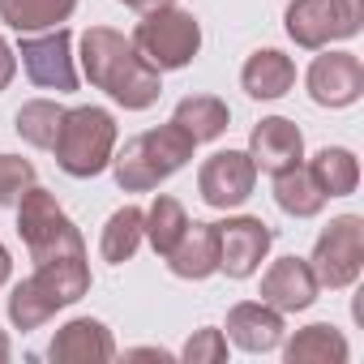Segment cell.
I'll return each instance as SVG.
<instances>
[{
    "label": "cell",
    "mask_w": 364,
    "mask_h": 364,
    "mask_svg": "<svg viewBox=\"0 0 364 364\" xmlns=\"http://www.w3.org/2000/svg\"><path fill=\"white\" fill-rule=\"evenodd\" d=\"M171 120L202 146V141H219V137L228 133V124H232V107H228L219 95H185V99L176 103Z\"/></svg>",
    "instance_id": "obj_19"
},
{
    "label": "cell",
    "mask_w": 364,
    "mask_h": 364,
    "mask_svg": "<svg viewBox=\"0 0 364 364\" xmlns=\"http://www.w3.org/2000/svg\"><path fill=\"white\" fill-rule=\"evenodd\" d=\"M18 236L31 253L35 266H48V262H69V257H86V240L77 232V223L60 210L56 193L31 185L22 198H18Z\"/></svg>",
    "instance_id": "obj_4"
},
{
    "label": "cell",
    "mask_w": 364,
    "mask_h": 364,
    "mask_svg": "<svg viewBox=\"0 0 364 364\" xmlns=\"http://www.w3.org/2000/svg\"><path fill=\"white\" fill-rule=\"evenodd\" d=\"M146 240V210L137 206H120L107 223H103V236H99V257L112 262V266H124L137 257Z\"/></svg>",
    "instance_id": "obj_22"
},
{
    "label": "cell",
    "mask_w": 364,
    "mask_h": 364,
    "mask_svg": "<svg viewBox=\"0 0 364 364\" xmlns=\"http://www.w3.org/2000/svg\"><path fill=\"white\" fill-rule=\"evenodd\" d=\"M9 355H14V343H9V334H5V330H0V364H5Z\"/></svg>",
    "instance_id": "obj_33"
},
{
    "label": "cell",
    "mask_w": 364,
    "mask_h": 364,
    "mask_svg": "<svg viewBox=\"0 0 364 364\" xmlns=\"http://www.w3.org/2000/svg\"><path fill=\"white\" fill-rule=\"evenodd\" d=\"M279 347H283L287 364H347V355H351V343L330 321H313V326L296 330L291 338H283Z\"/></svg>",
    "instance_id": "obj_18"
},
{
    "label": "cell",
    "mask_w": 364,
    "mask_h": 364,
    "mask_svg": "<svg viewBox=\"0 0 364 364\" xmlns=\"http://www.w3.org/2000/svg\"><path fill=\"white\" fill-rule=\"evenodd\" d=\"M77 60H82L86 82L99 86L124 112H146L163 95V73L150 69L141 52L133 48V39L112 26H90L77 43Z\"/></svg>",
    "instance_id": "obj_1"
},
{
    "label": "cell",
    "mask_w": 364,
    "mask_h": 364,
    "mask_svg": "<svg viewBox=\"0 0 364 364\" xmlns=\"http://www.w3.org/2000/svg\"><path fill=\"white\" fill-rule=\"evenodd\" d=\"M9 274H14V257H9V249L0 245V287L9 283Z\"/></svg>",
    "instance_id": "obj_32"
},
{
    "label": "cell",
    "mask_w": 364,
    "mask_h": 364,
    "mask_svg": "<svg viewBox=\"0 0 364 364\" xmlns=\"http://www.w3.org/2000/svg\"><path fill=\"white\" fill-rule=\"evenodd\" d=\"M167 270L176 279H189L202 283L210 274H219V240H215V223H189L185 236L176 240V249L163 257Z\"/></svg>",
    "instance_id": "obj_16"
},
{
    "label": "cell",
    "mask_w": 364,
    "mask_h": 364,
    "mask_svg": "<svg viewBox=\"0 0 364 364\" xmlns=\"http://www.w3.org/2000/svg\"><path fill=\"white\" fill-rule=\"evenodd\" d=\"M198 141L180 129L176 120L159 124V129H146L137 137H129L116 154H112V171H116V185L124 193H150L159 189L163 180H171L180 167L193 159Z\"/></svg>",
    "instance_id": "obj_2"
},
{
    "label": "cell",
    "mask_w": 364,
    "mask_h": 364,
    "mask_svg": "<svg viewBox=\"0 0 364 364\" xmlns=\"http://www.w3.org/2000/svg\"><path fill=\"white\" fill-rule=\"evenodd\" d=\"M185 228H189V210L180 206L171 193H159L150 202V210H146V240H150V249L159 257H167L176 249V240L185 236Z\"/></svg>",
    "instance_id": "obj_26"
},
{
    "label": "cell",
    "mask_w": 364,
    "mask_h": 364,
    "mask_svg": "<svg viewBox=\"0 0 364 364\" xmlns=\"http://www.w3.org/2000/svg\"><path fill=\"white\" fill-rule=\"evenodd\" d=\"M317 283L326 291H347L355 287L360 270H364V219L360 215H338L321 228L313 257H309Z\"/></svg>",
    "instance_id": "obj_7"
},
{
    "label": "cell",
    "mask_w": 364,
    "mask_h": 364,
    "mask_svg": "<svg viewBox=\"0 0 364 364\" xmlns=\"http://www.w3.org/2000/svg\"><path fill=\"white\" fill-rule=\"evenodd\" d=\"M304 86H309V99L317 107H351L364 95V65L355 52L321 48V56L304 73Z\"/></svg>",
    "instance_id": "obj_11"
},
{
    "label": "cell",
    "mask_w": 364,
    "mask_h": 364,
    "mask_svg": "<svg viewBox=\"0 0 364 364\" xmlns=\"http://www.w3.org/2000/svg\"><path fill=\"white\" fill-rule=\"evenodd\" d=\"M124 355H150V360H171V351H163V347H133V351H124Z\"/></svg>",
    "instance_id": "obj_31"
},
{
    "label": "cell",
    "mask_w": 364,
    "mask_h": 364,
    "mask_svg": "<svg viewBox=\"0 0 364 364\" xmlns=\"http://www.w3.org/2000/svg\"><path fill=\"white\" fill-rule=\"evenodd\" d=\"M240 86H245V95L257 99V103L283 99V95L296 86V60L283 56L279 48H262V52H253V56L245 60V69H240Z\"/></svg>",
    "instance_id": "obj_17"
},
{
    "label": "cell",
    "mask_w": 364,
    "mask_h": 364,
    "mask_svg": "<svg viewBox=\"0 0 364 364\" xmlns=\"http://www.w3.org/2000/svg\"><path fill=\"white\" fill-rule=\"evenodd\" d=\"M39 185L35 180V163L22 154H0V206H18V198Z\"/></svg>",
    "instance_id": "obj_27"
},
{
    "label": "cell",
    "mask_w": 364,
    "mask_h": 364,
    "mask_svg": "<svg viewBox=\"0 0 364 364\" xmlns=\"http://www.w3.org/2000/svg\"><path fill=\"white\" fill-rule=\"evenodd\" d=\"M274 202H279V210L291 215V219H317L330 198L317 189L313 171H309L304 163H296V167H287V171L274 176Z\"/></svg>",
    "instance_id": "obj_21"
},
{
    "label": "cell",
    "mask_w": 364,
    "mask_h": 364,
    "mask_svg": "<svg viewBox=\"0 0 364 364\" xmlns=\"http://www.w3.org/2000/svg\"><path fill=\"white\" fill-rule=\"evenodd\" d=\"M228 343H236L240 351L249 355H266V351H279L287 326H283V313L270 309L266 300H240L228 309Z\"/></svg>",
    "instance_id": "obj_14"
},
{
    "label": "cell",
    "mask_w": 364,
    "mask_h": 364,
    "mask_svg": "<svg viewBox=\"0 0 364 364\" xmlns=\"http://www.w3.org/2000/svg\"><path fill=\"white\" fill-rule=\"evenodd\" d=\"M77 0H0V22L18 35H39L56 31L73 18Z\"/></svg>",
    "instance_id": "obj_20"
},
{
    "label": "cell",
    "mask_w": 364,
    "mask_h": 364,
    "mask_svg": "<svg viewBox=\"0 0 364 364\" xmlns=\"http://www.w3.org/2000/svg\"><path fill=\"white\" fill-rule=\"evenodd\" d=\"M364 26V0H291L283 31L296 48L321 52L338 39H355Z\"/></svg>",
    "instance_id": "obj_6"
},
{
    "label": "cell",
    "mask_w": 364,
    "mask_h": 364,
    "mask_svg": "<svg viewBox=\"0 0 364 364\" xmlns=\"http://www.w3.org/2000/svg\"><path fill=\"white\" fill-rule=\"evenodd\" d=\"M215 240H219V270L228 279H253L274 245V232L257 215H228L223 223H215Z\"/></svg>",
    "instance_id": "obj_10"
},
{
    "label": "cell",
    "mask_w": 364,
    "mask_h": 364,
    "mask_svg": "<svg viewBox=\"0 0 364 364\" xmlns=\"http://www.w3.org/2000/svg\"><path fill=\"white\" fill-rule=\"evenodd\" d=\"M116 116L107 107H65V120H60V133H56V167L73 180H90L99 171L112 167V154H116Z\"/></svg>",
    "instance_id": "obj_3"
},
{
    "label": "cell",
    "mask_w": 364,
    "mask_h": 364,
    "mask_svg": "<svg viewBox=\"0 0 364 364\" xmlns=\"http://www.w3.org/2000/svg\"><path fill=\"white\" fill-rule=\"evenodd\" d=\"M22 56V69L35 86L43 90H56V95H69L77 90V56H73V35L69 26H56V31H43V35H22V43L14 48Z\"/></svg>",
    "instance_id": "obj_8"
},
{
    "label": "cell",
    "mask_w": 364,
    "mask_h": 364,
    "mask_svg": "<svg viewBox=\"0 0 364 364\" xmlns=\"http://www.w3.org/2000/svg\"><path fill=\"white\" fill-rule=\"evenodd\" d=\"M257 189V167L249 150H215L198 171V193L210 210H236Z\"/></svg>",
    "instance_id": "obj_9"
},
{
    "label": "cell",
    "mask_w": 364,
    "mask_h": 364,
    "mask_svg": "<svg viewBox=\"0 0 364 364\" xmlns=\"http://www.w3.org/2000/svg\"><path fill=\"white\" fill-rule=\"evenodd\" d=\"M60 120H65V107H60L56 99H31V103L18 107L14 129H18V137H22L26 146L52 150V146H56V133H60Z\"/></svg>",
    "instance_id": "obj_25"
},
{
    "label": "cell",
    "mask_w": 364,
    "mask_h": 364,
    "mask_svg": "<svg viewBox=\"0 0 364 364\" xmlns=\"http://www.w3.org/2000/svg\"><path fill=\"white\" fill-rule=\"evenodd\" d=\"M309 171L326 198H351L360 189V159L347 146H326L309 159Z\"/></svg>",
    "instance_id": "obj_23"
},
{
    "label": "cell",
    "mask_w": 364,
    "mask_h": 364,
    "mask_svg": "<svg viewBox=\"0 0 364 364\" xmlns=\"http://www.w3.org/2000/svg\"><path fill=\"white\" fill-rule=\"evenodd\" d=\"M60 309H65V304L56 300V291H52L39 274L22 279V283L9 291V321H14L18 330H39V326H48Z\"/></svg>",
    "instance_id": "obj_24"
},
{
    "label": "cell",
    "mask_w": 364,
    "mask_h": 364,
    "mask_svg": "<svg viewBox=\"0 0 364 364\" xmlns=\"http://www.w3.org/2000/svg\"><path fill=\"white\" fill-rule=\"evenodd\" d=\"M317 291H321V283H317L309 257H279V262H270V270L262 274V300H266L270 309H279L283 317L313 309Z\"/></svg>",
    "instance_id": "obj_12"
},
{
    "label": "cell",
    "mask_w": 364,
    "mask_h": 364,
    "mask_svg": "<svg viewBox=\"0 0 364 364\" xmlns=\"http://www.w3.org/2000/svg\"><path fill=\"white\" fill-rule=\"evenodd\" d=\"M129 39L141 52V60L150 69H159V73L185 69L202 52V26H198V18L189 9H180V5H154V9H146Z\"/></svg>",
    "instance_id": "obj_5"
},
{
    "label": "cell",
    "mask_w": 364,
    "mask_h": 364,
    "mask_svg": "<svg viewBox=\"0 0 364 364\" xmlns=\"http://www.w3.org/2000/svg\"><path fill=\"white\" fill-rule=\"evenodd\" d=\"M14 73H18V52L5 43V35H0V95L9 90V82H14Z\"/></svg>",
    "instance_id": "obj_29"
},
{
    "label": "cell",
    "mask_w": 364,
    "mask_h": 364,
    "mask_svg": "<svg viewBox=\"0 0 364 364\" xmlns=\"http://www.w3.org/2000/svg\"><path fill=\"white\" fill-rule=\"evenodd\" d=\"M180 360L185 364H223L228 360V334L215 326H202L189 334V343L180 347Z\"/></svg>",
    "instance_id": "obj_28"
},
{
    "label": "cell",
    "mask_w": 364,
    "mask_h": 364,
    "mask_svg": "<svg viewBox=\"0 0 364 364\" xmlns=\"http://www.w3.org/2000/svg\"><path fill=\"white\" fill-rule=\"evenodd\" d=\"M48 360H60V364H90V360H116V338L103 321L95 317H73L56 330L52 347H48Z\"/></svg>",
    "instance_id": "obj_15"
},
{
    "label": "cell",
    "mask_w": 364,
    "mask_h": 364,
    "mask_svg": "<svg viewBox=\"0 0 364 364\" xmlns=\"http://www.w3.org/2000/svg\"><path fill=\"white\" fill-rule=\"evenodd\" d=\"M124 9H137V14H146V9H154V5H176V0H120Z\"/></svg>",
    "instance_id": "obj_30"
},
{
    "label": "cell",
    "mask_w": 364,
    "mask_h": 364,
    "mask_svg": "<svg viewBox=\"0 0 364 364\" xmlns=\"http://www.w3.org/2000/svg\"><path fill=\"white\" fill-rule=\"evenodd\" d=\"M249 159H253L257 171L279 176V171L304 163V133H300L296 120H287V116H266V120H257L253 133H249Z\"/></svg>",
    "instance_id": "obj_13"
}]
</instances>
